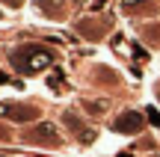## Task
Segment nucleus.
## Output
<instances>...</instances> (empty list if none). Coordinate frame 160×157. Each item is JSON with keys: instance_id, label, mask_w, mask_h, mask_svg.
I'll return each instance as SVG.
<instances>
[{"instance_id": "f257e3e1", "label": "nucleus", "mask_w": 160, "mask_h": 157, "mask_svg": "<svg viewBox=\"0 0 160 157\" xmlns=\"http://www.w3.org/2000/svg\"><path fill=\"white\" fill-rule=\"evenodd\" d=\"M51 59H53L51 51H42V47H33V45H27V47H21V51L12 53V62H15V68L27 71V74L42 71L45 65H51Z\"/></svg>"}, {"instance_id": "f03ea898", "label": "nucleus", "mask_w": 160, "mask_h": 157, "mask_svg": "<svg viewBox=\"0 0 160 157\" xmlns=\"http://www.w3.org/2000/svg\"><path fill=\"white\" fill-rule=\"evenodd\" d=\"M27 142H45V145H59V136H57V128L53 125H39V128L27 130V136H24Z\"/></svg>"}, {"instance_id": "7ed1b4c3", "label": "nucleus", "mask_w": 160, "mask_h": 157, "mask_svg": "<svg viewBox=\"0 0 160 157\" xmlns=\"http://www.w3.org/2000/svg\"><path fill=\"white\" fill-rule=\"evenodd\" d=\"M0 116H9L15 122H30V119L39 116L36 107H24V104H0Z\"/></svg>"}, {"instance_id": "20e7f679", "label": "nucleus", "mask_w": 160, "mask_h": 157, "mask_svg": "<svg viewBox=\"0 0 160 157\" xmlns=\"http://www.w3.org/2000/svg\"><path fill=\"white\" fill-rule=\"evenodd\" d=\"M139 125H142V116H139V113H125L122 119L113 122V128L116 130H125V134H133V130H139Z\"/></svg>"}, {"instance_id": "39448f33", "label": "nucleus", "mask_w": 160, "mask_h": 157, "mask_svg": "<svg viewBox=\"0 0 160 157\" xmlns=\"http://www.w3.org/2000/svg\"><path fill=\"white\" fill-rule=\"evenodd\" d=\"M83 107L92 113V116H104L110 110V101H83Z\"/></svg>"}, {"instance_id": "423d86ee", "label": "nucleus", "mask_w": 160, "mask_h": 157, "mask_svg": "<svg viewBox=\"0 0 160 157\" xmlns=\"http://www.w3.org/2000/svg\"><path fill=\"white\" fill-rule=\"evenodd\" d=\"M151 122H154V125H160V116H157L154 110H151Z\"/></svg>"}, {"instance_id": "0eeeda50", "label": "nucleus", "mask_w": 160, "mask_h": 157, "mask_svg": "<svg viewBox=\"0 0 160 157\" xmlns=\"http://www.w3.org/2000/svg\"><path fill=\"white\" fill-rule=\"evenodd\" d=\"M0 83H3V74H0Z\"/></svg>"}]
</instances>
